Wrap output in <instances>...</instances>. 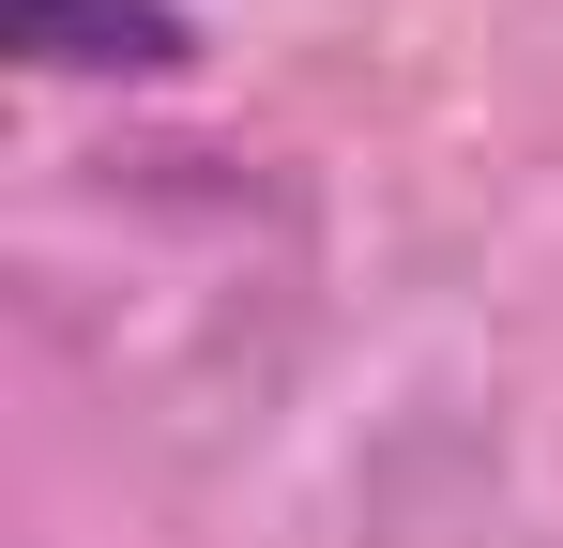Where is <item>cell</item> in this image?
Listing matches in <instances>:
<instances>
[{
  "instance_id": "cell-1",
  "label": "cell",
  "mask_w": 563,
  "mask_h": 548,
  "mask_svg": "<svg viewBox=\"0 0 563 548\" xmlns=\"http://www.w3.org/2000/svg\"><path fill=\"white\" fill-rule=\"evenodd\" d=\"M198 46L184 0H15V77H122V91H184Z\"/></svg>"
}]
</instances>
